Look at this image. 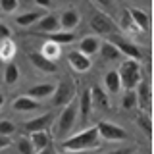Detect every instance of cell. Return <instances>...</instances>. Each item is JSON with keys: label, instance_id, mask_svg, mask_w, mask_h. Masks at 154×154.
<instances>
[{"label": "cell", "instance_id": "obj_32", "mask_svg": "<svg viewBox=\"0 0 154 154\" xmlns=\"http://www.w3.org/2000/svg\"><path fill=\"white\" fill-rule=\"evenodd\" d=\"M42 54H45L46 58H50V56H56V54H58V46L50 42V45H48V48H45V52H42Z\"/></svg>", "mask_w": 154, "mask_h": 154}, {"label": "cell", "instance_id": "obj_38", "mask_svg": "<svg viewBox=\"0 0 154 154\" xmlns=\"http://www.w3.org/2000/svg\"><path fill=\"white\" fill-rule=\"evenodd\" d=\"M131 148H119V150H114V152H108V154H129Z\"/></svg>", "mask_w": 154, "mask_h": 154}, {"label": "cell", "instance_id": "obj_24", "mask_svg": "<svg viewBox=\"0 0 154 154\" xmlns=\"http://www.w3.org/2000/svg\"><path fill=\"white\" fill-rule=\"evenodd\" d=\"M139 96L143 100L144 110L150 112V87H148V83H139Z\"/></svg>", "mask_w": 154, "mask_h": 154}, {"label": "cell", "instance_id": "obj_20", "mask_svg": "<svg viewBox=\"0 0 154 154\" xmlns=\"http://www.w3.org/2000/svg\"><path fill=\"white\" fill-rule=\"evenodd\" d=\"M91 96H93V100L94 102L93 104H96V108H100V110H108L110 108V100H108V94L104 93L100 87H94L93 91H91Z\"/></svg>", "mask_w": 154, "mask_h": 154}, {"label": "cell", "instance_id": "obj_26", "mask_svg": "<svg viewBox=\"0 0 154 154\" xmlns=\"http://www.w3.org/2000/svg\"><path fill=\"white\" fill-rule=\"evenodd\" d=\"M137 123H139V127H141L143 131L150 137V133H152V122H150V118H148V114H139L137 116Z\"/></svg>", "mask_w": 154, "mask_h": 154}, {"label": "cell", "instance_id": "obj_25", "mask_svg": "<svg viewBox=\"0 0 154 154\" xmlns=\"http://www.w3.org/2000/svg\"><path fill=\"white\" fill-rule=\"evenodd\" d=\"M4 77H6V83H8V85H14V83L17 81V77H19V69H17V66L14 64V62H10V64L6 66Z\"/></svg>", "mask_w": 154, "mask_h": 154}, {"label": "cell", "instance_id": "obj_14", "mask_svg": "<svg viewBox=\"0 0 154 154\" xmlns=\"http://www.w3.org/2000/svg\"><path fill=\"white\" fill-rule=\"evenodd\" d=\"M52 122V114H45V116H41V118H35V119H31V122H27L25 123V129L29 133H35V131H45V129L50 125Z\"/></svg>", "mask_w": 154, "mask_h": 154}, {"label": "cell", "instance_id": "obj_13", "mask_svg": "<svg viewBox=\"0 0 154 154\" xmlns=\"http://www.w3.org/2000/svg\"><path fill=\"white\" fill-rule=\"evenodd\" d=\"M54 89L56 87L52 85V83H45V85H35V87H31V89L27 91V96L29 98H46V96H50L52 93H54Z\"/></svg>", "mask_w": 154, "mask_h": 154}, {"label": "cell", "instance_id": "obj_5", "mask_svg": "<svg viewBox=\"0 0 154 154\" xmlns=\"http://www.w3.org/2000/svg\"><path fill=\"white\" fill-rule=\"evenodd\" d=\"M96 129H98L100 137L108 139V141H123V139H127V133L122 127H118V125H114L110 122H100L96 125Z\"/></svg>", "mask_w": 154, "mask_h": 154}, {"label": "cell", "instance_id": "obj_34", "mask_svg": "<svg viewBox=\"0 0 154 154\" xmlns=\"http://www.w3.org/2000/svg\"><path fill=\"white\" fill-rule=\"evenodd\" d=\"M12 144V141L8 139V135H0V148H6Z\"/></svg>", "mask_w": 154, "mask_h": 154}, {"label": "cell", "instance_id": "obj_23", "mask_svg": "<svg viewBox=\"0 0 154 154\" xmlns=\"http://www.w3.org/2000/svg\"><path fill=\"white\" fill-rule=\"evenodd\" d=\"M38 19H41V14L38 12H27V14H23V16H17L16 23L21 25V27H27V25H31V23L38 21Z\"/></svg>", "mask_w": 154, "mask_h": 154}, {"label": "cell", "instance_id": "obj_18", "mask_svg": "<svg viewBox=\"0 0 154 154\" xmlns=\"http://www.w3.org/2000/svg\"><path fill=\"white\" fill-rule=\"evenodd\" d=\"M77 23H79V14L75 12V10H66L64 14H62V19H60V27L64 29H73L77 27Z\"/></svg>", "mask_w": 154, "mask_h": 154}, {"label": "cell", "instance_id": "obj_4", "mask_svg": "<svg viewBox=\"0 0 154 154\" xmlns=\"http://www.w3.org/2000/svg\"><path fill=\"white\" fill-rule=\"evenodd\" d=\"M108 42H112V45L119 50V54H125V56H129V60H141L143 58V52L139 50V46H135L133 42H129V41H125V38H122V37H116V35H112L110 37V41Z\"/></svg>", "mask_w": 154, "mask_h": 154}, {"label": "cell", "instance_id": "obj_33", "mask_svg": "<svg viewBox=\"0 0 154 154\" xmlns=\"http://www.w3.org/2000/svg\"><path fill=\"white\" fill-rule=\"evenodd\" d=\"M10 27L8 25H4V23H0V41H6V38L10 37Z\"/></svg>", "mask_w": 154, "mask_h": 154}, {"label": "cell", "instance_id": "obj_2", "mask_svg": "<svg viewBox=\"0 0 154 154\" xmlns=\"http://www.w3.org/2000/svg\"><path fill=\"white\" fill-rule=\"evenodd\" d=\"M118 75H119V83H122L127 91L135 89V87L141 83V67H139V64L135 60L123 62V66L119 67Z\"/></svg>", "mask_w": 154, "mask_h": 154}, {"label": "cell", "instance_id": "obj_37", "mask_svg": "<svg viewBox=\"0 0 154 154\" xmlns=\"http://www.w3.org/2000/svg\"><path fill=\"white\" fill-rule=\"evenodd\" d=\"M35 2H37L41 8H48V6L52 4V0H35Z\"/></svg>", "mask_w": 154, "mask_h": 154}, {"label": "cell", "instance_id": "obj_15", "mask_svg": "<svg viewBox=\"0 0 154 154\" xmlns=\"http://www.w3.org/2000/svg\"><path fill=\"white\" fill-rule=\"evenodd\" d=\"M41 108V104L37 102L35 98H29V96H17L16 100H14V110H17V112H31V110H37Z\"/></svg>", "mask_w": 154, "mask_h": 154}, {"label": "cell", "instance_id": "obj_19", "mask_svg": "<svg viewBox=\"0 0 154 154\" xmlns=\"http://www.w3.org/2000/svg\"><path fill=\"white\" fill-rule=\"evenodd\" d=\"M31 144H33V148H37V150H42L45 146H48V144H50V135L46 133V129L45 131L31 133Z\"/></svg>", "mask_w": 154, "mask_h": 154}, {"label": "cell", "instance_id": "obj_35", "mask_svg": "<svg viewBox=\"0 0 154 154\" xmlns=\"http://www.w3.org/2000/svg\"><path fill=\"white\" fill-rule=\"evenodd\" d=\"M38 154H56V150H54L52 144H48V146H45L42 150H38Z\"/></svg>", "mask_w": 154, "mask_h": 154}, {"label": "cell", "instance_id": "obj_39", "mask_svg": "<svg viewBox=\"0 0 154 154\" xmlns=\"http://www.w3.org/2000/svg\"><path fill=\"white\" fill-rule=\"evenodd\" d=\"M66 154H87L85 150H67Z\"/></svg>", "mask_w": 154, "mask_h": 154}, {"label": "cell", "instance_id": "obj_9", "mask_svg": "<svg viewBox=\"0 0 154 154\" xmlns=\"http://www.w3.org/2000/svg\"><path fill=\"white\" fill-rule=\"evenodd\" d=\"M35 35L42 37V38H48L52 45H67V42H73V33H64V31H56V33H41V31H35Z\"/></svg>", "mask_w": 154, "mask_h": 154}, {"label": "cell", "instance_id": "obj_17", "mask_svg": "<svg viewBox=\"0 0 154 154\" xmlns=\"http://www.w3.org/2000/svg\"><path fill=\"white\" fill-rule=\"evenodd\" d=\"M98 46H100V42H98L96 37H85L83 41L79 42V52L85 54V56H91V54H94V52H98Z\"/></svg>", "mask_w": 154, "mask_h": 154}, {"label": "cell", "instance_id": "obj_28", "mask_svg": "<svg viewBox=\"0 0 154 154\" xmlns=\"http://www.w3.org/2000/svg\"><path fill=\"white\" fill-rule=\"evenodd\" d=\"M17 148H19V152H21V154H35V148H33V144H31L29 139H19Z\"/></svg>", "mask_w": 154, "mask_h": 154}, {"label": "cell", "instance_id": "obj_8", "mask_svg": "<svg viewBox=\"0 0 154 154\" xmlns=\"http://www.w3.org/2000/svg\"><path fill=\"white\" fill-rule=\"evenodd\" d=\"M54 104L56 106H64V104H67V100L73 96V87H71L69 83H60L54 89Z\"/></svg>", "mask_w": 154, "mask_h": 154}, {"label": "cell", "instance_id": "obj_29", "mask_svg": "<svg viewBox=\"0 0 154 154\" xmlns=\"http://www.w3.org/2000/svg\"><path fill=\"white\" fill-rule=\"evenodd\" d=\"M16 8H17V0H0V10L2 12H16Z\"/></svg>", "mask_w": 154, "mask_h": 154}, {"label": "cell", "instance_id": "obj_31", "mask_svg": "<svg viewBox=\"0 0 154 154\" xmlns=\"http://www.w3.org/2000/svg\"><path fill=\"white\" fill-rule=\"evenodd\" d=\"M14 52V45H10V42H4L2 50H0V56L2 58H10V54Z\"/></svg>", "mask_w": 154, "mask_h": 154}, {"label": "cell", "instance_id": "obj_6", "mask_svg": "<svg viewBox=\"0 0 154 154\" xmlns=\"http://www.w3.org/2000/svg\"><path fill=\"white\" fill-rule=\"evenodd\" d=\"M91 27H93V31L100 33V35H110L112 31H116V25L112 23V19L106 17L104 14H100V12L93 14V17H91Z\"/></svg>", "mask_w": 154, "mask_h": 154}, {"label": "cell", "instance_id": "obj_27", "mask_svg": "<svg viewBox=\"0 0 154 154\" xmlns=\"http://www.w3.org/2000/svg\"><path fill=\"white\" fill-rule=\"evenodd\" d=\"M135 104H137V94H135L133 91H129V93L123 96L122 106H123L125 110H131V108H135Z\"/></svg>", "mask_w": 154, "mask_h": 154}, {"label": "cell", "instance_id": "obj_3", "mask_svg": "<svg viewBox=\"0 0 154 154\" xmlns=\"http://www.w3.org/2000/svg\"><path fill=\"white\" fill-rule=\"evenodd\" d=\"M77 112H79L77 100L69 102V104H67L66 108H64V112L60 114V118H58V125H56V133H58V137H66V135L69 133V129L73 127V123H75Z\"/></svg>", "mask_w": 154, "mask_h": 154}, {"label": "cell", "instance_id": "obj_12", "mask_svg": "<svg viewBox=\"0 0 154 154\" xmlns=\"http://www.w3.org/2000/svg\"><path fill=\"white\" fill-rule=\"evenodd\" d=\"M77 106H79V114H81V119H85L91 116V112H93V96H91V91L85 89L83 93H81V98L79 102H77Z\"/></svg>", "mask_w": 154, "mask_h": 154}, {"label": "cell", "instance_id": "obj_30", "mask_svg": "<svg viewBox=\"0 0 154 154\" xmlns=\"http://www.w3.org/2000/svg\"><path fill=\"white\" fill-rule=\"evenodd\" d=\"M16 131V125L12 122H8V119H4V122H0V135H10Z\"/></svg>", "mask_w": 154, "mask_h": 154}, {"label": "cell", "instance_id": "obj_1", "mask_svg": "<svg viewBox=\"0 0 154 154\" xmlns=\"http://www.w3.org/2000/svg\"><path fill=\"white\" fill-rule=\"evenodd\" d=\"M98 129L96 127H91L87 129L83 133H77L75 137L67 139V141L62 143V146L66 148V150H85V148H91L94 146L96 143H98Z\"/></svg>", "mask_w": 154, "mask_h": 154}, {"label": "cell", "instance_id": "obj_7", "mask_svg": "<svg viewBox=\"0 0 154 154\" xmlns=\"http://www.w3.org/2000/svg\"><path fill=\"white\" fill-rule=\"evenodd\" d=\"M29 60L35 64L38 69H42V71H46V73H54V71L58 69L56 67V64L50 60V58H46L42 52H31L29 54Z\"/></svg>", "mask_w": 154, "mask_h": 154}, {"label": "cell", "instance_id": "obj_11", "mask_svg": "<svg viewBox=\"0 0 154 154\" xmlns=\"http://www.w3.org/2000/svg\"><path fill=\"white\" fill-rule=\"evenodd\" d=\"M67 60H69V66L73 67V69H77V71H87L91 67L89 58H87L85 54H81L79 50L69 52V54H67Z\"/></svg>", "mask_w": 154, "mask_h": 154}, {"label": "cell", "instance_id": "obj_16", "mask_svg": "<svg viewBox=\"0 0 154 154\" xmlns=\"http://www.w3.org/2000/svg\"><path fill=\"white\" fill-rule=\"evenodd\" d=\"M127 14H129V17H131V21L135 23V27L143 29V31H146V29H148V16L143 12V10L131 8V10H127Z\"/></svg>", "mask_w": 154, "mask_h": 154}, {"label": "cell", "instance_id": "obj_40", "mask_svg": "<svg viewBox=\"0 0 154 154\" xmlns=\"http://www.w3.org/2000/svg\"><path fill=\"white\" fill-rule=\"evenodd\" d=\"M2 104H4V94H0V108H2Z\"/></svg>", "mask_w": 154, "mask_h": 154}, {"label": "cell", "instance_id": "obj_22", "mask_svg": "<svg viewBox=\"0 0 154 154\" xmlns=\"http://www.w3.org/2000/svg\"><path fill=\"white\" fill-rule=\"evenodd\" d=\"M98 50H100V54H102L104 60H116V58H119V50L116 48L112 42H102V45L98 46Z\"/></svg>", "mask_w": 154, "mask_h": 154}, {"label": "cell", "instance_id": "obj_36", "mask_svg": "<svg viewBox=\"0 0 154 154\" xmlns=\"http://www.w3.org/2000/svg\"><path fill=\"white\" fill-rule=\"evenodd\" d=\"M96 2H98L102 8H112V4H114L112 0H96Z\"/></svg>", "mask_w": 154, "mask_h": 154}, {"label": "cell", "instance_id": "obj_10", "mask_svg": "<svg viewBox=\"0 0 154 154\" xmlns=\"http://www.w3.org/2000/svg\"><path fill=\"white\" fill-rule=\"evenodd\" d=\"M37 29L38 31H46V33H56L58 29H60V19H58L56 14H48V16L41 17L37 21Z\"/></svg>", "mask_w": 154, "mask_h": 154}, {"label": "cell", "instance_id": "obj_21", "mask_svg": "<svg viewBox=\"0 0 154 154\" xmlns=\"http://www.w3.org/2000/svg\"><path fill=\"white\" fill-rule=\"evenodd\" d=\"M104 85H106V89H108L110 93H118L119 87H122L118 71H108V73L104 75Z\"/></svg>", "mask_w": 154, "mask_h": 154}]
</instances>
